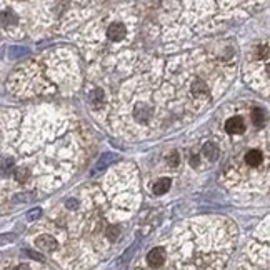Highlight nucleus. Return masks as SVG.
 <instances>
[{
    "mask_svg": "<svg viewBox=\"0 0 270 270\" xmlns=\"http://www.w3.org/2000/svg\"><path fill=\"white\" fill-rule=\"evenodd\" d=\"M165 260H167V253H165L164 248H160V247L152 248L147 255V262L150 267H160V265H164Z\"/></svg>",
    "mask_w": 270,
    "mask_h": 270,
    "instance_id": "nucleus-1",
    "label": "nucleus"
},
{
    "mask_svg": "<svg viewBox=\"0 0 270 270\" xmlns=\"http://www.w3.org/2000/svg\"><path fill=\"white\" fill-rule=\"evenodd\" d=\"M225 130L228 132V134H242V132L245 130V122L242 117H232L228 119L225 122Z\"/></svg>",
    "mask_w": 270,
    "mask_h": 270,
    "instance_id": "nucleus-2",
    "label": "nucleus"
},
{
    "mask_svg": "<svg viewBox=\"0 0 270 270\" xmlns=\"http://www.w3.org/2000/svg\"><path fill=\"white\" fill-rule=\"evenodd\" d=\"M107 35H109L110 40H122L123 37L127 35V28H125L123 24L115 22V24H112V25L109 27V30H107Z\"/></svg>",
    "mask_w": 270,
    "mask_h": 270,
    "instance_id": "nucleus-3",
    "label": "nucleus"
},
{
    "mask_svg": "<svg viewBox=\"0 0 270 270\" xmlns=\"http://www.w3.org/2000/svg\"><path fill=\"white\" fill-rule=\"evenodd\" d=\"M15 162L9 155H0V175L7 177L10 172H14Z\"/></svg>",
    "mask_w": 270,
    "mask_h": 270,
    "instance_id": "nucleus-4",
    "label": "nucleus"
},
{
    "mask_svg": "<svg viewBox=\"0 0 270 270\" xmlns=\"http://www.w3.org/2000/svg\"><path fill=\"white\" fill-rule=\"evenodd\" d=\"M35 245L42 250H53L57 247V242L52 235H40L39 239L35 240Z\"/></svg>",
    "mask_w": 270,
    "mask_h": 270,
    "instance_id": "nucleus-5",
    "label": "nucleus"
},
{
    "mask_svg": "<svg viewBox=\"0 0 270 270\" xmlns=\"http://www.w3.org/2000/svg\"><path fill=\"white\" fill-rule=\"evenodd\" d=\"M262 160H264V155H262V152L257 150V148L248 150L247 155H245V162H247L250 167H259V165L262 164Z\"/></svg>",
    "mask_w": 270,
    "mask_h": 270,
    "instance_id": "nucleus-6",
    "label": "nucleus"
},
{
    "mask_svg": "<svg viewBox=\"0 0 270 270\" xmlns=\"http://www.w3.org/2000/svg\"><path fill=\"white\" fill-rule=\"evenodd\" d=\"M169 189H170V178H160V180L155 182V185H153V194L164 195L169 192Z\"/></svg>",
    "mask_w": 270,
    "mask_h": 270,
    "instance_id": "nucleus-7",
    "label": "nucleus"
},
{
    "mask_svg": "<svg viewBox=\"0 0 270 270\" xmlns=\"http://www.w3.org/2000/svg\"><path fill=\"white\" fill-rule=\"evenodd\" d=\"M219 147L215 144H205V147H203V155L207 157V159H210V160H217V157H219Z\"/></svg>",
    "mask_w": 270,
    "mask_h": 270,
    "instance_id": "nucleus-8",
    "label": "nucleus"
},
{
    "mask_svg": "<svg viewBox=\"0 0 270 270\" xmlns=\"http://www.w3.org/2000/svg\"><path fill=\"white\" fill-rule=\"evenodd\" d=\"M252 122L255 127H262L265 122V114L262 109H253L252 110Z\"/></svg>",
    "mask_w": 270,
    "mask_h": 270,
    "instance_id": "nucleus-9",
    "label": "nucleus"
},
{
    "mask_svg": "<svg viewBox=\"0 0 270 270\" xmlns=\"http://www.w3.org/2000/svg\"><path fill=\"white\" fill-rule=\"evenodd\" d=\"M0 22H2V25H9V24L17 22V17H15V14L12 10H5L0 15Z\"/></svg>",
    "mask_w": 270,
    "mask_h": 270,
    "instance_id": "nucleus-10",
    "label": "nucleus"
},
{
    "mask_svg": "<svg viewBox=\"0 0 270 270\" xmlns=\"http://www.w3.org/2000/svg\"><path fill=\"white\" fill-rule=\"evenodd\" d=\"M14 175H15V180H17V182H27L28 170L27 169H22V167L14 169Z\"/></svg>",
    "mask_w": 270,
    "mask_h": 270,
    "instance_id": "nucleus-11",
    "label": "nucleus"
},
{
    "mask_svg": "<svg viewBox=\"0 0 270 270\" xmlns=\"http://www.w3.org/2000/svg\"><path fill=\"white\" fill-rule=\"evenodd\" d=\"M102 98H103L102 90H94V92L90 94V102H92V105H98V103L102 102Z\"/></svg>",
    "mask_w": 270,
    "mask_h": 270,
    "instance_id": "nucleus-12",
    "label": "nucleus"
},
{
    "mask_svg": "<svg viewBox=\"0 0 270 270\" xmlns=\"http://www.w3.org/2000/svg\"><path fill=\"white\" fill-rule=\"evenodd\" d=\"M119 234H120V228H119V227H115V225L109 227V230H107V235H109V239H112V240L117 239Z\"/></svg>",
    "mask_w": 270,
    "mask_h": 270,
    "instance_id": "nucleus-13",
    "label": "nucleus"
},
{
    "mask_svg": "<svg viewBox=\"0 0 270 270\" xmlns=\"http://www.w3.org/2000/svg\"><path fill=\"white\" fill-rule=\"evenodd\" d=\"M169 164L172 165V167H177V164H178V155H177V153H172V155H170Z\"/></svg>",
    "mask_w": 270,
    "mask_h": 270,
    "instance_id": "nucleus-14",
    "label": "nucleus"
},
{
    "mask_svg": "<svg viewBox=\"0 0 270 270\" xmlns=\"http://www.w3.org/2000/svg\"><path fill=\"white\" fill-rule=\"evenodd\" d=\"M190 165H192V167H197L198 165V157L197 155H194L192 159H190Z\"/></svg>",
    "mask_w": 270,
    "mask_h": 270,
    "instance_id": "nucleus-15",
    "label": "nucleus"
},
{
    "mask_svg": "<svg viewBox=\"0 0 270 270\" xmlns=\"http://www.w3.org/2000/svg\"><path fill=\"white\" fill-rule=\"evenodd\" d=\"M39 215H40V210H35V212H32V214L28 215V217H30V219H34V217H39Z\"/></svg>",
    "mask_w": 270,
    "mask_h": 270,
    "instance_id": "nucleus-16",
    "label": "nucleus"
}]
</instances>
